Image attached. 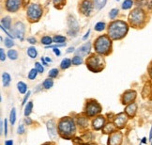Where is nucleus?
<instances>
[{
	"mask_svg": "<svg viewBox=\"0 0 152 145\" xmlns=\"http://www.w3.org/2000/svg\"><path fill=\"white\" fill-rule=\"evenodd\" d=\"M129 30V26L123 21H113L108 26V34L111 40H120L126 36Z\"/></svg>",
	"mask_w": 152,
	"mask_h": 145,
	"instance_id": "f257e3e1",
	"label": "nucleus"
},
{
	"mask_svg": "<svg viewBox=\"0 0 152 145\" xmlns=\"http://www.w3.org/2000/svg\"><path fill=\"white\" fill-rule=\"evenodd\" d=\"M95 51L100 55H108L112 49V40L107 35H102L96 39L94 43Z\"/></svg>",
	"mask_w": 152,
	"mask_h": 145,
	"instance_id": "f03ea898",
	"label": "nucleus"
},
{
	"mask_svg": "<svg viewBox=\"0 0 152 145\" xmlns=\"http://www.w3.org/2000/svg\"><path fill=\"white\" fill-rule=\"evenodd\" d=\"M147 19V14L142 8H136L132 10L129 14V22L132 26L135 28L142 27Z\"/></svg>",
	"mask_w": 152,
	"mask_h": 145,
	"instance_id": "7ed1b4c3",
	"label": "nucleus"
},
{
	"mask_svg": "<svg viewBox=\"0 0 152 145\" xmlns=\"http://www.w3.org/2000/svg\"><path fill=\"white\" fill-rule=\"evenodd\" d=\"M58 131L63 138H69L75 133V124L72 118H63L58 123Z\"/></svg>",
	"mask_w": 152,
	"mask_h": 145,
	"instance_id": "20e7f679",
	"label": "nucleus"
},
{
	"mask_svg": "<svg viewBox=\"0 0 152 145\" xmlns=\"http://www.w3.org/2000/svg\"><path fill=\"white\" fill-rule=\"evenodd\" d=\"M86 67L93 73H99L104 68L105 62L103 59L99 55L93 54L86 59Z\"/></svg>",
	"mask_w": 152,
	"mask_h": 145,
	"instance_id": "39448f33",
	"label": "nucleus"
},
{
	"mask_svg": "<svg viewBox=\"0 0 152 145\" xmlns=\"http://www.w3.org/2000/svg\"><path fill=\"white\" fill-rule=\"evenodd\" d=\"M26 16L30 22H38L42 16V8L39 4H30L26 10Z\"/></svg>",
	"mask_w": 152,
	"mask_h": 145,
	"instance_id": "423d86ee",
	"label": "nucleus"
},
{
	"mask_svg": "<svg viewBox=\"0 0 152 145\" xmlns=\"http://www.w3.org/2000/svg\"><path fill=\"white\" fill-rule=\"evenodd\" d=\"M68 26H69V30H68L69 35L72 37H75L80 30V26L77 20L72 15H69L68 17Z\"/></svg>",
	"mask_w": 152,
	"mask_h": 145,
	"instance_id": "0eeeda50",
	"label": "nucleus"
},
{
	"mask_svg": "<svg viewBox=\"0 0 152 145\" xmlns=\"http://www.w3.org/2000/svg\"><path fill=\"white\" fill-rule=\"evenodd\" d=\"M94 8V3H92L90 0H83L80 3V10L81 13L86 16H89Z\"/></svg>",
	"mask_w": 152,
	"mask_h": 145,
	"instance_id": "6e6552de",
	"label": "nucleus"
},
{
	"mask_svg": "<svg viewBox=\"0 0 152 145\" xmlns=\"http://www.w3.org/2000/svg\"><path fill=\"white\" fill-rule=\"evenodd\" d=\"M12 31H13L14 36L17 37L18 39H20V40H24L26 27H25V25L23 24L22 22H16L15 23V25L12 28Z\"/></svg>",
	"mask_w": 152,
	"mask_h": 145,
	"instance_id": "1a4fd4ad",
	"label": "nucleus"
},
{
	"mask_svg": "<svg viewBox=\"0 0 152 145\" xmlns=\"http://www.w3.org/2000/svg\"><path fill=\"white\" fill-rule=\"evenodd\" d=\"M22 5V0H6V10L10 13H16Z\"/></svg>",
	"mask_w": 152,
	"mask_h": 145,
	"instance_id": "9d476101",
	"label": "nucleus"
},
{
	"mask_svg": "<svg viewBox=\"0 0 152 145\" xmlns=\"http://www.w3.org/2000/svg\"><path fill=\"white\" fill-rule=\"evenodd\" d=\"M102 110V107L101 106L99 105L97 102H91V103H88L86 105V112L88 116H94L98 113H100Z\"/></svg>",
	"mask_w": 152,
	"mask_h": 145,
	"instance_id": "9b49d317",
	"label": "nucleus"
},
{
	"mask_svg": "<svg viewBox=\"0 0 152 145\" xmlns=\"http://www.w3.org/2000/svg\"><path fill=\"white\" fill-rule=\"evenodd\" d=\"M136 98V91H127L124 92L123 96H122V103L124 105H128V104L133 103V101Z\"/></svg>",
	"mask_w": 152,
	"mask_h": 145,
	"instance_id": "f8f14e48",
	"label": "nucleus"
},
{
	"mask_svg": "<svg viewBox=\"0 0 152 145\" xmlns=\"http://www.w3.org/2000/svg\"><path fill=\"white\" fill-rule=\"evenodd\" d=\"M128 121V116L125 113H119L115 118V124L118 128H123Z\"/></svg>",
	"mask_w": 152,
	"mask_h": 145,
	"instance_id": "ddd939ff",
	"label": "nucleus"
},
{
	"mask_svg": "<svg viewBox=\"0 0 152 145\" xmlns=\"http://www.w3.org/2000/svg\"><path fill=\"white\" fill-rule=\"evenodd\" d=\"M91 49V43L87 42L86 43H85L84 45L80 46V47L75 51L76 56H80V57H85L87 54H89Z\"/></svg>",
	"mask_w": 152,
	"mask_h": 145,
	"instance_id": "4468645a",
	"label": "nucleus"
},
{
	"mask_svg": "<svg viewBox=\"0 0 152 145\" xmlns=\"http://www.w3.org/2000/svg\"><path fill=\"white\" fill-rule=\"evenodd\" d=\"M122 141V134L120 132H115L110 136L108 140V145H120Z\"/></svg>",
	"mask_w": 152,
	"mask_h": 145,
	"instance_id": "2eb2a0df",
	"label": "nucleus"
},
{
	"mask_svg": "<svg viewBox=\"0 0 152 145\" xmlns=\"http://www.w3.org/2000/svg\"><path fill=\"white\" fill-rule=\"evenodd\" d=\"M47 131H48V134H49V137L50 138H55L56 136V123L54 120H50L47 121Z\"/></svg>",
	"mask_w": 152,
	"mask_h": 145,
	"instance_id": "dca6fc26",
	"label": "nucleus"
},
{
	"mask_svg": "<svg viewBox=\"0 0 152 145\" xmlns=\"http://www.w3.org/2000/svg\"><path fill=\"white\" fill-rule=\"evenodd\" d=\"M104 118L102 116H99V117L95 118V120H93L92 121V125H93V128L96 129V130H99L101 129L102 127L104 125Z\"/></svg>",
	"mask_w": 152,
	"mask_h": 145,
	"instance_id": "f3484780",
	"label": "nucleus"
},
{
	"mask_svg": "<svg viewBox=\"0 0 152 145\" xmlns=\"http://www.w3.org/2000/svg\"><path fill=\"white\" fill-rule=\"evenodd\" d=\"M126 113L128 116H130V117H133L134 115L136 113V110H137V105L135 103H131L130 105H129L127 107H126Z\"/></svg>",
	"mask_w": 152,
	"mask_h": 145,
	"instance_id": "a211bd4d",
	"label": "nucleus"
},
{
	"mask_svg": "<svg viewBox=\"0 0 152 145\" xmlns=\"http://www.w3.org/2000/svg\"><path fill=\"white\" fill-rule=\"evenodd\" d=\"M1 26L4 27L5 29L10 30L11 29V19L10 16H6L1 20Z\"/></svg>",
	"mask_w": 152,
	"mask_h": 145,
	"instance_id": "6ab92c4d",
	"label": "nucleus"
},
{
	"mask_svg": "<svg viewBox=\"0 0 152 145\" xmlns=\"http://www.w3.org/2000/svg\"><path fill=\"white\" fill-rule=\"evenodd\" d=\"M106 2H107V0H93V3H94V7L98 10H102L104 7V6L106 5Z\"/></svg>",
	"mask_w": 152,
	"mask_h": 145,
	"instance_id": "aec40b11",
	"label": "nucleus"
},
{
	"mask_svg": "<svg viewBox=\"0 0 152 145\" xmlns=\"http://www.w3.org/2000/svg\"><path fill=\"white\" fill-rule=\"evenodd\" d=\"M27 55L29 57H31V59H36L37 56H38V52H37V49L33 47V46H30V47L27 48Z\"/></svg>",
	"mask_w": 152,
	"mask_h": 145,
	"instance_id": "412c9836",
	"label": "nucleus"
},
{
	"mask_svg": "<svg viewBox=\"0 0 152 145\" xmlns=\"http://www.w3.org/2000/svg\"><path fill=\"white\" fill-rule=\"evenodd\" d=\"M71 65H72V60H69V59H64V60H62V61H61V63H60V67H61V69H68V68H69L71 67Z\"/></svg>",
	"mask_w": 152,
	"mask_h": 145,
	"instance_id": "4be33fe9",
	"label": "nucleus"
},
{
	"mask_svg": "<svg viewBox=\"0 0 152 145\" xmlns=\"http://www.w3.org/2000/svg\"><path fill=\"white\" fill-rule=\"evenodd\" d=\"M2 80H3V85L5 87H8L10 83V80H11L10 75L8 73H4L2 74Z\"/></svg>",
	"mask_w": 152,
	"mask_h": 145,
	"instance_id": "5701e85b",
	"label": "nucleus"
},
{
	"mask_svg": "<svg viewBox=\"0 0 152 145\" xmlns=\"http://www.w3.org/2000/svg\"><path fill=\"white\" fill-rule=\"evenodd\" d=\"M102 130H103L104 134H110V133H112V132L115 131V126L112 124H108L106 125H104Z\"/></svg>",
	"mask_w": 152,
	"mask_h": 145,
	"instance_id": "b1692460",
	"label": "nucleus"
},
{
	"mask_svg": "<svg viewBox=\"0 0 152 145\" xmlns=\"http://www.w3.org/2000/svg\"><path fill=\"white\" fill-rule=\"evenodd\" d=\"M42 86H43V88H44V89L49 90V89L52 88L53 86H54V81H53L51 78H47V79H45V80L43 81Z\"/></svg>",
	"mask_w": 152,
	"mask_h": 145,
	"instance_id": "393cba45",
	"label": "nucleus"
},
{
	"mask_svg": "<svg viewBox=\"0 0 152 145\" xmlns=\"http://www.w3.org/2000/svg\"><path fill=\"white\" fill-rule=\"evenodd\" d=\"M53 42L56 43H65L66 37L61 36V35H56L54 38H53Z\"/></svg>",
	"mask_w": 152,
	"mask_h": 145,
	"instance_id": "a878e982",
	"label": "nucleus"
},
{
	"mask_svg": "<svg viewBox=\"0 0 152 145\" xmlns=\"http://www.w3.org/2000/svg\"><path fill=\"white\" fill-rule=\"evenodd\" d=\"M8 57H10V59L11 60H15L18 59V53H17L16 50H13V49H10L9 50L8 52Z\"/></svg>",
	"mask_w": 152,
	"mask_h": 145,
	"instance_id": "bb28decb",
	"label": "nucleus"
},
{
	"mask_svg": "<svg viewBox=\"0 0 152 145\" xmlns=\"http://www.w3.org/2000/svg\"><path fill=\"white\" fill-rule=\"evenodd\" d=\"M17 88H18V91H20V93H25V92L27 91L26 84H25L24 82H21V81L17 84Z\"/></svg>",
	"mask_w": 152,
	"mask_h": 145,
	"instance_id": "cd10ccee",
	"label": "nucleus"
},
{
	"mask_svg": "<svg viewBox=\"0 0 152 145\" xmlns=\"http://www.w3.org/2000/svg\"><path fill=\"white\" fill-rule=\"evenodd\" d=\"M40 42H42V43H43L45 46H48V45H51V43L53 42V38H51L50 36H44L42 38Z\"/></svg>",
	"mask_w": 152,
	"mask_h": 145,
	"instance_id": "c85d7f7f",
	"label": "nucleus"
},
{
	"mask_svg": "<svg viewBox=\"0 0 152 145\" xmlns=\"http://www.w3.org/2000/svg\"><path fill=\"white\" fill-rule=\"evenodd\" d=\"M132 5H133L132 0H125V1L122 3L121 7L123 10H129V9H131L132 7Z\"/></svg>",
	"mask_w": 152,
	"mask_h": 145,
	"instance_id": "c756f323",
	"label": "nucleus"
},
{
	"mask_svg": "<svg viewBox=\"0 0 152 145\" xmlns=\"http://www.w3.org/2000/svg\"><path fill=\"white\" fill-rule=\"evenodd\" d=\"M32 107H33V103L28 102L27 105L26 106V108H25V115L26 116V117L30 115V113L32 112Z\"/></svg>",
	"mask_w": 152,
	"mask_h": 145,
	"instance_id": "7c9ffc66",
	"label": "nucleus"
},
{
	"mask_svg": "<svg viewBox=\"0 0 152 145\" xmlns=\"http://www.w3.org/2000/svg\"><path fill=\"white\" fill-rule=\"evenodd\" d=\"M10 121L11 124H15V121H16V109H15V107H12V109H11L10 115Z\"/></svg>",
	"mask_w": 152,
	"mask_h": 145,
	"instance_id": "2f4dec72",
	"label": "nucleus"
},
{
	"mask_svg": "<svg viewBox=\"0 0 152 145\" xmlns=\"http://www.w3.org/2000/svg\"><path fill=\"white\" fill-rule=\"evenodd\" d=\"M105 26H106V25H105V23L104 22H99V23H97V24L95 25V26H94V28H95V30L96 31H102L104 28H105Z\"/></svg>",
	"mask_w": 152,
	"mask_h": 145,
	"instance_id": "473e14b6",
	"label": "nucleus"
},
{
	"mask_svg": "<svg viewBox=\"0 0 152 145\" xmlns=\"http://www.w3.org/2000/svg\"><path fill=\"white\" fill-rule=\"evenodd\" d=\"M82 62H83V60H82V57L80 56H74L72 60V63L73 65H80Z\"/></svg>",
	"mask_w": 152,
	"mask_h": 145,
	"instance_id": "72a5a7b5",
	"label": "nucleus"
},
{
	"mask_svg": "<svg viewBox=\"0 0 152 145\" xmlns=\"http://www.w3.org/2000/svg\"><path fill=\"white\" fill-rule=\"evenodd\" d=\"M38 71H37V69L36 68H34V69H31L30 70V72L28 73V78L29 79H31V80H33V79H35L37 77V74H38Z\"/></svg>",
	"mask_w": 152,
	"mask_h": 145,
	"instance_id": "f704fd0d",
	"label": "nucleus"
},
{
	"mask_svg": "<svg viewBox=\"0 0 152 145\" xmlns=\"http://www.w3.org/2000/svg\"><path fill=\"white\" fill-rule=\"evenodd\" d=\"M4 43H5V45L7 46L8 48L12 47V46L14 45V43H13L12 39H10V38H6L5 40H4Z\"/></svg>",
	"mask_w": 152,
	"mask_h": 145,
	"instance_id": "c9c22d12",
	"label": "nucleus"
},
{
	"mask_svg": "<svg viewBox=\"0 0 152 145\" xmlns=\"http://www.w3.org/2000/svg\"><path fill=\"white\" fill-rule=\"evenodd\" d=\"M118 14V9H112L109 13V17L111 19H115Z\"/></svg>",
	"mask_w": 152,
	"mask_h": 145,
	"instance_id": "e433bc0d",
	"label": "nucleus"
},
{
	"mask_svg": "<svg viewBox=\"0 0 152 145\" xmlns=\"http://www.w3.org/2000/svg\"><path fill=\"white\" fill-rule=\"evenodd\" d=\"M58 73L59 72H58L57 69H52V70H50V72H49V77L51 78H55L58 75Z\"/></svg>",
	"mask_w": 152,
	"mask_h": 145,
	"instance_id": "4c0bfd02",
	"label": "nucleus"
},
{
	"mask_svg": "<svg viewBox=\"0 0 152 145\" xmlns=\"http://www.w3.org/2000/svg\"><path fill=\"white\" fill-rule=\"evenodd\" d=\"M35 68L37 69V71L39 73H42V74L44 72V68H43V66L40 64L39 62H36V63H35Z\"/></svg>",
	"mask_w": 152,
	"mask_h": 145,
	"instance_id": "58836bf2",
	"label": "nucleus"
},
{
	"mask_svg": "<svg viewBox=\"0 0 152 145\" xmlns=\"http://www.w3.org/2000/svg\"><path fill=\"white\" fill-rule=\"evenodd\" d=\"M53 2H54V5L56 7H58V6H64L66 0H53Z\"/></svg>",
	"mask_w": 152,
	"mask_h": 145,
	"instance_id": "ea45409f",
	"label": "nucleus"
},
{
	"mask_svg": "<svg viewBox=\"0 0 152 145\" xmlns=\"http://www.w3.org/2000/svg\"><path fill=\"white\" fill-rule=\"evenodd\" d=\"M147 0H134V4H135L138 8H141L143 5H145Z\"/></svg>",
	"mask_w": 152,
	"mask_h": 145,
	"instance_id": "a19ab883",
	"label": "nucleus"
},
{
	"mask_svg": "<svg viewBox=\"0 0 152 145\" xmlns=\"http://www.w3.org/2000/svg\"><path fill=\"white\" fill-rule=\"evenodd\" d=\"M17 133L18 134H24L25 133V126H24V124H20L19 125V127H18V129H17Z\"/></svg>",
	"mask_w": 152,
	"mask_h": 145,
	"instance_id": "79ce46f5",
	"label": "nucleus"
},
{
	"mask_svg": "<svg viewBox=\"0 0 152 145\" xmlns=\"http://www.w3.org/2000/svg\"><path fill=\"white\" fill-rule=\"evenodd\" d=\"M0 60H1V61H4L6 60V54L4 52V49L3 48H0Z\"/></svg>",
	"mask_w": 152,
	"mask_h": 145,
	"instance_id": "37998d69",
	"label": "nucleus"
},
{
	"mask_svg": "<svg viewBox=\"0 0 152 145\" xmlns=\"http://www.w3.org/2000/svg\"><path fill=\"white\" fill-rule=\"evenodd\" d=\"M79 124L82 125V126H86L87 124V121L86 118H80L79 120Z\"/></svg>",
	"mask_w": 152,
	"mask_h": 145,
	"instance_id": "c03bdc74",
	"label": "nucleus"
},
{
	"mask_svg": "<svg viewBox=\"0 0 152 145\" xmlns=\"http://www.w3.org/2000/svg\"><path fill=\"white\" fill-rule=\"evenodd\" d=\"M145 6L148 10H152V0H147L145 1Z\"/></svg>",
	"mask_w": 152,
	"mask_h": 145,
	"instance_id": "a18cd8bd",
	"label": "nucleus"
},
{
	"mask_svg": "<svg viewBox=\"0 0 152 145\" xmlns=\"http://www.w3.org/2000/svg\"><path fill=\"white\" fill-rule=\"evenodd\" d=\"M7 124H8V121L5 119V121H4V128H5L4 134H5V137H7V135H8V126H7Z\"/></svg>",
	"mask_w": 152,
	"mask_h": 145,
	"instance_id": "49530a36",
	"label": "nucleus"
},
{
	"mask_svg": "<svg viewBox=\"0 0 152 145\" xmlns=\"http://www.w3.org/2000/svg\"><path fill=\"white\" fill-rule=\"evenodd\" d=\"M30 94H31V92H30V91H28L27 93H26V95L25 96L24 100H23V103H22V105H23V106H25L26 104V101H27V99L29 98V96H30Z\"/></svg>",
	"mask_w": 152,
	"mask_h": 145,
	"instance_id": "de8ad7c7",
	"label": "nucleus"
},
{
	"mask_svg": "<svg viewBox=\"0 0 152 145\" xmlns=\"http://www.w3.org/2000/svg\"><path fill=\"white\" fill-rule=\"evenodd\" d=\"M27 42L29 43H31V44H35L37 43V40L35 38H33V37H30V38H27Z\"/></svg>",
	"mask_w": 152,
	"mask_h": 145,
	"instance_id": "09e8293b",
	"label": "nucleus"
},
{
	"mask_svg": "<svg viewBox=\"0 0 152 145\" xmlns=\"http://www.w3.org/2000/svg\"><path fill=\"white\" fill-rule=\"evenodd\" d=\"M53 49H54L53 51H54V53H55L56 56H60L61 52H60V50H59V49H58V48H53Z\"/></svg>",
	"mask_w": 152,
	"mask_h": 145,
	"instance_id": "8fccbe9b",
	"label": "nucleus"
},
{
	"mask_svg": "<svg viewBox=\"0 0 152 145\" xmlns=\"http://www.w3.org/2000/svg\"><path fill=\"white\" fill-rule=\"evenodd\" d=\"M25 123L27 124V125H29V124H32V120H31L30 118H26V119L25 120Z\"/></svg>",
	"mask_w": 152,
	"mask_h": 145,
	"instance_id": "3c124183",
	"label": "nucleus"
},
{
	"mask_svg": "<svg viewBox=\"0 0 152 145\" xmlns=\"http://www.w3.org/2000/svg\"><path fill=\"white\" fill-rule=\"evenodd\" d=\"M148 74L150 75V77L152 78V62L150 63V66L148 67Z\"/></svg>",
	"mask_w": 152,
	"mask_h": 145,
	"instance_id": "603ef678",
	"label": "nucleus"
},
{
	"mask_svg": "<svg viewBox=\"0 0 152 145\" xmlns=\"http://www.w3.org/2000/svg\"><path fill=\"white\" fill-rule=\"evenodd\" d=\"M40 61L42 62V64H43L44 66H48V65H47V62H46V60H45L44 57H42V59H40Z\"/></svg>",
	"mask_w": 152,
	"mask_h": 145,
	"instance_id": "864d4df0",
	"label": "nucleus"
},
{
	"mask_svg": "<svg viewBox=\"0 0 152 145\" xmlns=\"http://www.w3.org/2000/svg\"><path fill=\"white\" fill-rule=\"evenodd\" d=\"M89 33H90V30H87V32L86 33V35L83 37V40H86V39H87V37L89 36Z\"/></svg>",
	"mask_w": 152,
	"mask_h": 145,
	"instance_id": "5fc2aeb1",
	"label": "nucleus"
},
{
	"mask_svg": "<svg viewBox=\"0 0 152 145\" xmlns=\"http://www.w3.org/2000/svg\"><path fill=\"white\" fill-rule=\"evenodd\" d=\"M5 145H13V141H11V140H10V141H7L5 142Z\"/></svg>",
	"mask_w": 152,
	"mask_h": 145,
	"instance_id": "6e6d98bb",
	"label": "nucleus"
},
{
	"mask_svg": "<svg viewBox=\"0 0 152 145\" xmlns=\"http://www.w3.org/2000/svg\"><path fill=\"white\" fill-rule=\"evenodd\" d=\"M72 52H74V48H73V47H69V48H68L67 53H72Z\"/></svg>",
	"mask_w": 152,
	"mask_h": 145,
	"instance_id": "4d7b16f0",
	"label": "nucleus"
},
{
	"mask_svg": "<svg viewBox=\"0 0 152 145\" xmlns=\"http://www.w3.org/2000/svg\"><path fill=\"white\" fill-rule=\"evenodd\" d=\"M44 59H45V60H46V62H52V59H50L49 57H44Z\"/></svg>",
	"mask_w": 152,
	"mask_h": 145,
	"instance_id": "13d9d810",
	"label": "nucleus"
},
{
	"mask_svg": "<svg viewBox=\"0 0 152 145\" xmlns=\"http://www.w3.org/2000/svg\"><path fill=\"white\" fill-rule=\"evenodd\" d=\"M149 141H152V125H151V128H150V133H149Z\"/></svg>",
	"mask_w": 152,
	"mask_h": 145,
	"instance_id": "bf43d9fd",
	"label": "nucleus"
},
{
	"mask_svg": "<svg viewBox=\"0 0 152 145\" xmlns=\"http://www.w3.org/2000/svg\"><path fill=\"white\" fill-rule=\"evenodd\" d=\"M141 143H147V138H142V141H141Z\"/></svg>",
	"mask_w": 152,
	"mask_h": 145,
	"instance_id": "052dcab7",
	"label": "nucleus"
},
{
	"mask_svg": "<svg viewBox=\"0 0 152 145\" xmlns=\"http://www.w3.org/2000/svg\"><path fill=\"white\" fill-rule=\"evenodd\" d=\"M88 145H96V144H94V143H91V144H88Z\"/></svg>",
	"mask_w": 152,
	"mask_h": 145,
	"instance_id": "680f3d73",
	"label": "nucleus"
},
{
	"mask_svg": "<svg viewBox=\"0 0 152 145\" xmlns=\"http://www.w3.org/2000/svg\"><path fill=\"white\" fill-rule=\"evenodd\" d=\"M116 1H120V0H116Z\"/></svg>",
	"mask_w": 152,
	"mask_h": 145,
	"instance_id": "e2e57ef3",
	"label": "nucleus"
},
{
	"mask_svg": "<svg viewBox=\"0 0 152 145\" xmlns=\"http://www.w3.org/2000/svg\"><path fill=\"white\" fill-rule=\"evenodd\" d=\"M139 145H142V143H140V144H139Z\"/></svg>",
	"mask_w": 152,
	"mask_h": 145,
	"instance_id": "0e129e2a",
	"label": "nucleus"
},
{
	"mask_svg": "<svg viewBox=\"0 0 152 145\" xmlns=\"http://www.w3.org/2000/svg\"><path fill=\"white\" fill-rule=\"evenodd\" d=\"M45 145H50V144H45Z\"/></svg>",
	"mask_w": 152,
	"mask_h": 145,
	"instance_id": "69168bd1",
	"label": "nucleus"
},
{
	"mask_svg": "<svg viewBox=\"0 0 152 145\" xmlns=\"http://www.w3.org/2000/svg\"><path fill=\"white\" fill-rule=\"evenodd\" d=\"M151 145H152V141H151Z\"/></svg>",
	"mask_w": 152,
	"mask_h": 145,
	"instance_id": "338daca9",
	"label": "nucleus"
}]
</instances>
